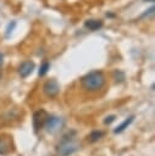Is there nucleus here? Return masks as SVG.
<instances>
[{
    "mask_svg": "<svg viewBox=\"0 0 155 156\" xmlns=\"http://www.w3.org/2000/svg\"><path fill=\"white\" fill-rule=\"evenodd\" d=\"M105 82H106L105 76L100 71H92V72L87 73L84 77H82V79H81L82 87L87 91H98V90H100L105 85Z\"/></svg>",
    "mask_w": 155,
    "mask_h": 156,
    "instance_id": "nucleus-1",
    "label": "nucleus"
},
{
    "mask_svg": "<svg viewBox=\"0 0 155 156\" xmlns=\"http://www.w3.org/2000/svg\"><path fill=\"white\" fill-rule=\"evenodd\" d=\"M79 149H81L79 143L74 138H72L70 133L66 134L62 138V140L56 146V151H57V154L60 156H70V155H73Z\"/></svg>",
    "mask_w": 155,
    "mask_h": 156,
    "instance_id": "nucleus-2",
    "label": "nucleus"
},
{
    "mask_svg": "<svg viewBox=\"0 0 155 156\" xmlns=\"http://www.w3.org/2000/svg\"><path fill=\"white\" fill-rule=\"evenodd\" d=\"M65 126V122L61 117H57V116H48L45 123H44V127L45 130L50 134H56L57 132H60Z\"/></svg>",
    "mask_w": 155,
    "mask_h": 156,
    "instance_id": "nucleus-3",
    "label": "nucleus"
},
{
    "mask_svg": "<svg viewBox=\"0 0 155 156\" xmlns=\"http://www.w3.org/2000/svg\"><path fill=\"white\" fill-rule=\"evenodd\" d=\"M59 91H60V84H59V82L56 79H49L43 85V93L48 98H55V96H57Z\"/></svg>",
    "mask_w": 155,
    "mask_h": 156,
    "instance_id": "nucleus-4",
    "label": "nucleus"
},
{
    "mask_svg": "<svg viewBox=\"0 0 155 156\" xmlns=\"http://www.w3.org/2000/svg\"><path fill=\"white\" fill-rule=\"evenodd\" d=\"M48 116H49V113L45 110H43V108H40V110H38V111H35L33 113L32 122H33V128H34V132L35 133L44 127V123H45Z\"/></svg>",
    "mask_w": 155,
    "mask_h": 156,
    "instance_id": "nucleus-5",
    "label": "nucleus"
},
{
    "mask_svg": "<svg viewBox=\"0 0 155 156\" xmlns=\"http://www.w3.org/2000/svg\"><path fill=\"white\" fill-rule=\"evenodd\" d=\"M12 138L10 135H0V155L6 156L12 151Z\"/></svg>",
    "mask_w": 155,
    "mask_h": 156,
    "instance_id": "nucleus-6",
    "label": "nucleus"
},
{
    "mask_svg": "<svg viewBox=\"0 0 155 156\" xmlns=\"http://www.w3.org/2000/svg\"><path fill=\"white\" fill-rule=\"evenodd\" d=\"M34 67L35 65L33 61H24L18 67V74L21 76V78H27L29 74H32V72L34 71Z\"/></svg>",
    "mask_w": 155,
    "mask_h": 156,
    "instance_id": "nucleus-7",
    "label": "nucleus"
},
{
    "mask_svg": "<svg viewBox=\"0 0 155 156\" xmlns=\"http://www.w3.org/2000/svg\"><path fill=\"white\" fill-rule=\"evenodd\" d=\"M133 121H134V116H129L128 118H126L121 124H118V126L114 129V133H115V134H120V133H122L126 128H128V127L131 126V123H132Z\"/></svg>",
    "mask_w": 155,
    "mask_h": 156,
    "instance_id": "nucleus-8",
    "label": "nucleus"
},
{
    "mask_svg": "<svg viewBox=\"0 0 155 156\" xmlns=\"http://www.w3.org/2000/svg\"><path fill=\"white\" fill-rule=\"evenodd\" d=\"M84 26L89 30H98L99 28L103 27V21H100V20H88V21L84 22Z\"/></svg>",
    "mask_w": 155,
    "mask_h": 156,
    "instance_id": "nucleus-9",
    "label": "nucleus"
},
{
    "mask_svg": "<svg viewBox=\"0 0 155 156\" xmlns=\"http://www.w3.org/2000/svg\"><path fill=\"white\" fill-rule=\"evenodd\" d=\"M103 136H104V132H103V130H93V132L89 134V140H90L92 143H95V141L100 140Z\"/></svg>",
    "mask_w": 155,
    "mask_h": 156,
    "instance_id": "nucleus-10",
    "label": "nucleus"
},
{
    "mask_svg": "<svg viewBox=\"0 0 155 156\" xmlns=\"http://www.w3.org/2000/svg\"><path fill=\"white\" fill-rule=\"evenodd\" d=\"M50 69V63L48 62V61H44L43 63H41V66H40V68H39V76L40 77H43V76H45L46 73H48V71Z\"/></svg>",
    "mask_w": 155,
    "mask_h": 156,
    "instance_id": "nucleus-11",
    "label": "nucleus"
},
{
    "mask_svg": "<svg viewBox=\"0 0 155 156\" xmlns=\"http://www.w3.org/2000/svg\"><path fill=\"white\" fill-rule=\"evenodd\" d=\"M114 79H115L116 82H122V80L124 79V73H123L122 71L116 69V71L114 72Z\"/></svg>",
    "mask_w": 155,
    "mask_h": 156,
    "instance_id": "nucleus-12",
    "label": "nucleus"
},
{
    "mask_svg": "<svg viewBox=\"0 0 155 156\" xmlns=\"http://www.w3.org/2000/svg\"><path fill=\"white\" fill-rule=\"evenodd\" d=\"M115 119H116V116H115V115L106 116V117H105V119H104V124H106V126H107V124H111Z\"/></svg>",
    "mask_w": 155,
    "mask_h": 156,
    "instance_id": "nucleus-13",
    "label": "nucleus"
},
{
    "mask_svg": "<svg viewBox=\"0 0 155 156\" xmlns=\"http://www.w3.org/2000/svg\"><path fill=\"white\" fill-rule=\"evenodd\" d=\"M15 26H16V23H15V22H12V24L10 23V24L7 26V30H6V35H9V34H10L11 32H12V29H13V27H15Z\"/></svg>",
    "mask_w": 155,
    "mask_h": 156,
    "instance_id": "nucleus-14",
    "label": "nucleus"
},
{
    "mask_svg": "<svg viewBox=\"0 0 155 156\" xmlns=\"http://www.w3.org/2000/svg\"><path fill=\"white\" fill-rule=\"evenodd\" d=\"M2 60H4V55H2L1 52H0V65L2 63Z\"/></svg>",
    "mask_w": 155,
    "mask_h": 156,
    "instance_id": "nucleus-15",
    "label": "nucleus"
},
{
    "mask_svg": "<svg viewBox=\"0 0 155 156\" xmlns=\"http://www.w3.org/2000/svg\"><path fill=\"white\" fill-rule=\"evenodd\" d=\"M145 1H150V2H153V1H155V0H145Z\"/></svg>",
    "mask_w": 155,
    "mask_h": 156,
    "instance_id": "nucleus-16",
    "label": "nucleus"
}]
</instances>
